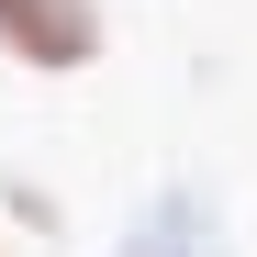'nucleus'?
Returning <instances> with one entry per match:
<instances>
[{"label":"nucleus","mask_w":257,"mask_h":257,"mask_svg":"<svg viewBox=\"0 0 257 257\" xmlns=\"http://www.w3.org/2000/svg\"><path fill=\"white\" fill-rule=\"evenodd\" d=\"M101 45H112L101 0H0V67L23 78H90Z\"/></svg>","instance_id":"obj_1"},{"label":"nucleus","mask_w":257,"mask_h":257,"mask_svg":"<svg viewBox=\"0 0 257 257\" xmlns=\"http://www.w3.org/2000/svg\"><path fill=\"white\" fill-rule=\"evenodd\" d=\"M0 257H12V235H0Z\"/></svg>","instance_id":"obj_4"},{"label":"nucleus","mask_w":257,"mask_h":257,"mask_svg":"<svg viewBox=\"0 0 257 257\" xmlns=\"http://www.w3.org/2000/svg\"><path fill=\"white\" fill-rule=\"evenodd\" d=\"M0 212H12V224H34V235H67V201H56L45 179H23V168H0Z\"/></svg>","instance_id":"obj_3"},{"label":"nucleus","mask_w":257,"mask_h":257,"mask_svg":"<svg viewBox=\"0 0 257 257\" xmlns=\"http://www.w3.org/2000/svg\"><path fill=\"white\" fill-rule=\"evenodd\" d=\"M112 257H224V201L201 179H168V190H146V212L123 224Z\"/></svg>","instance_id":"obj_2"}]
</instances>
